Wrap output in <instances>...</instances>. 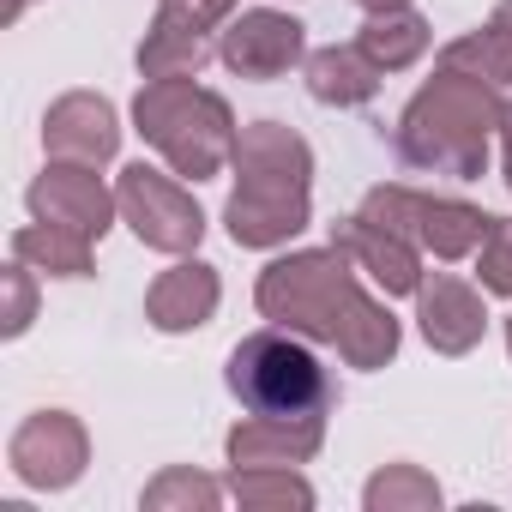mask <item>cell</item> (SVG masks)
<instances>
[{
    "label": "cell",
    "mask_w": 512,
    "mask_h": 512,
    "mask_svg": "<svg viewBox=\"0 0 512 512\" xmlns=\"http://www.w3.org/2000/svg\"><path fill=\"white\" fill-rule=\"evenodd\" d=\"M253 302L272 326H290L314 344H338L350 368H386L398 356V320L356 284V260L344 247H302L272 260Z\"/></svg>",
    "instance_id": "1"
},
{
    "label": "cell",
    "mask_w": 512,
    "mask_h": 512,
    "mask_svg": "<svg viewBox=\"0 0 512 512\" xmlns=\"http://www.w3.org/2000/svg\"><path fill=\"white\" fill-rule=\"evenodd\" d=\"M235 193L223 205L235 247H278L308 229V187H314V151L284 121H247L235 139Z\"/></svg>",
    "instance_id": "2"
},
{
    "label": "cell",
    "mask_w": 512,
    "mask_h": 512,
    "mask_svg": "<svg viewBox=\"0 0 512 512\" xmlns=\"http://www.w3.org/2000/svg\"><path fill=\"white\" fill-rule=\"evenodd\" d=\"M500 115H506L500 85L458 73V67H440L398 115V157L410 169H428V175L476 181L488 163V133L500 127Z\"/></svg>",
    "instance_id": "3"
},
{
    "label": "cell",
    "mask_w": 512,
    "mask_h": 512,
    "mask_svg": "<svg viewBox=\"0 0 512 512\" xmlns=\"http://www.w3.org/2000/svg\"><path fill=\"white\" fill-rule=\"evenodd\" d=\"M133 121H139V139L157 145L175 175L211 181L223 163H235L241 127H235L229 103L193 79H151L133 97Z\"/></svg>",
    "instance_id": "4"
},
{
    "label": "cell",
    "mask_w": 512,
    "mask_h": 512,
    "mask_svg": "<svg viewBox=\"0 0 512 512\" xmlns=\"http://www.w3.org/2000/svg\"><path fill=\"white\" fill-rule=\"evenodd\" d=\"M229 392L260 416H326L338 404V386H332L326 362L290 326L247 332L229 350Z\"/></svg>",
    "instance_id": "5"
},
{
    "label": "cell",
    "mask_w": 512,
    "mask_h": 512,
    "mask_svg": "<svg viewBox=\"0 0 512 512\" xmlns=\"http://www.w3.org/2000/svg\"><path fill=\"white\" fill-rule=\"evenodd\" d=\"M362 217L380 223V229H392V235H404V241H416V247H428L434 260H464V253H476L482 235H488V223H494L470 199L416 193V187H398V181L392 187H368Z\"/></svg>",
    "instance_id": "6"
},
{
    "label": "cell",
    "mask_w": 512,
    "mask_h": 512,
    "mask_svg": "<svg viewBox=\"0 0 512 512\" xmlns=\"http://www.w3.org/2000/svg\"><path fill=\"white\" fill-rule=\"evenodd\" d=\"M115 193H121V217L133 223V235H139L145 247H157V253H193V247H199L205 211H199V199H193L181 181H169L163 169L127 163Z\"/></svg>",
    "instance_id": "7"
},
{
    "label": "cell",
    "mask_w": 512,
    "mask_h": 512,
    "mask_svg": "<svg viewBox=\"0 0 512 512\" xmlns=\"http://www.w3.org/2000/svg\"><path fill=\"white\" fill-rule=\"evenodd\" d=\"M7 458H13V476H19L25 488H73V482L85 476V464H91V440H85L79 416H67V410H37V416L19 422Z\"/></svg>",
    "instance_id": "8"
},
{
    "label": "cell",
    "mask_w": 512,
    "mask_h": 512,
    "mask_svg": "<svg viewBox=\"0 0 512 512\" xmlns=\"http://www.w3.org/2000/svg\"><path fill=\"white\" fill-rule=\"evenodd\" d=\"M302 49H308V37H302V25L290 19V13H272V7H253V13H241V19H229V31H223V43H217V61L235 73V79H284L296 61H302Z\"/></svg>",
    "instance_id": "9"
},
{
    "label": "cell",
    "mask_w": 512,
    "mask_h": 512,
    "mask_svg": "<svg viewBox=\"0 0 512 512\" xmlns=\"http://www.w3.org/2000/svg\"><path fill=\"white\" fill-rule=\"evenodd\" d=\"M31 217L43 223H67L79 235H103L121 211V193L103 187V175L91 163H49L37 181H31Z\"/></svg>",
    "instance_id": "10"
},
{
    "label": "cell",
    "mask_w": 512,
    "mask_h": 512,
    "mask_svg": "<svg viewBox=\"0 0 512 512\" xmlns=\"http://www.w3.org/2000/svg\"><path fill=\"white\" fill-rule=\"evenodd\" d=\"M43 145H49L55 163H91V169H103V163L121 151L115 103L97 97V91H67V97L49 103V115H43Z\"/></svg>",
    "instance_id": "11"
},
{
    "label": "cell",
    "mask_w": 512,
    "mask_h": 512,
    "mask_svg": "<svg viewBox=\"0 0 512 512\" xmlns=\"http://www.w3.org/2000/svg\"><path fill=\"white\" fill-rule=\"evenodd\" d=\"M416 320H422V338H428L434 356H470V350L482 344V326H488L482 296H476L464 278H452V272L422 278V290H416Z\"/></svg>",
    "instance_id": "12"
},
{
    "label": "cell",
    "mask_w": 512,
    "mask_h": 512,
    "mask_svg": "<svg viewBox=\"0 0 512 512\" xmlns=\"http://www.w3.org/2000/svg\"><path fill=\"white\" fill-rule=\"evenodd\" d=\"M332 247H344L350 260H356V272H368L386 296H416V290H422V260H416V241H404V235H392V229L368 223L362 211L332 223Z\"/></svg>",
    "instance_id": "13"
},
{
    "label": "cell",
    "mask_w": 512,
    "mask_h": 512,
    "mask_svg": "<svg viewBox=\"0 0 512 512\" xmlns=\"http://www.w3.org/2000/svg\"><path fill=\"white\" fill-rule=\"evenodd\" d=\"M326 440V416H260L229 428L223 452L229 464H308Z\"/></svg>",
    "instance_id": "14"
},
{
    "label": "cell",
    "mask_w": 512,
    "mask_h": 512,
    "mask_svg": "<svg viewBox=\"0 0 512 512\" xmlns=\"http://www.w3.org/2000/svg\"><path fill=\"white\" fill-rule=\"evenodd\" d=\"M217 302H223L217 266H205V260H181V266H169V272L151 284V296H145V320H151L157 332H199V326H211Z\"/></svg>",
    "instance_id": "15"
},
{
    "label": "cell",
    "mask_w": 512,
    "mask_h": 512,
    "mask_svg": "<svg viewBox=\"0 0 512 512\" xmlns=\"http://www.w3.org/2000/svg\"><path fill=\"white\" fill-rule=\"evenodd\" d=\"M380 79L386 73L368 61L362 43H326V49L308 55V97L326 103V109H362V103H374Z\"/></svg>",
    "instance_id": "16"
},
{
    "label": "cell",
    "mask_w": 512,
    "mask_h": 512,
    "mask_svg": "<svg viewBox=\"0 0 512 512\" xmlns=\"http://www.w3.org/2000/svg\"><path fill=\"white\" fill-rule=\"evenodd\" d=\"M356 43L368 49V61H374L380 73H404V67H416V61L428 55L434 31H428L422 13H410V7H386V13H368V25H362Z\"/></svg>",
    "instance_id": "17"
},
{
    "label": "cell",
    "mask_w": 512,
    "mask_h": 512,
    "mask_svg": "<svg viewBox=\"0 0 512 512\" xmlns=\"http://www.w3.org/2000/svg\"><path fill=\"white\" fill-rule=\"evenodd\" d=\"M13 253L49 278H91V235H79L67 223H43V217L25 223L13 235Z\"/></svg>",
    "instance_id": "18"
},
{
    "label": "cell",
    "mask_w": 512,
    "mask_h": 512,
    "mask_svg": "<svg viewBox=\"0 0 512 512\" xmlns=\"http://www.w3.org/2000/svg\"><path fill=\"white\" fill-rule=\"evenodd\" d=\"M211 55H217V49H211L205 31L151 19V31H145V43H139V73H145V79H199Z\"/></svg>",
    "instance_id": "19"
},
{
    "label": "cell",
    "mask_w": 512,
    "mask_h": 512,
    "mask_svg": "<svg viewBox=\"0 0 512 512\" xmlns=\"http://www.w3.org/2000/svg\"><path fill=\"white\" fill-rule=\"evenodd\" d=\"M229 494L247 506V512H308L314 506V488L290 470V464H235L229 470Z\"/></svg>",
    "instance_id": "20"
},
{
    "label": "cell",
    "mask_w": 512,
    "mask_h": 512,
    "mask_svg": "<svg viewBox=\"0 0 512 512\" xmlns=\"http://www.w3.org/2000/svg\"><path fill=\"white\" fill-rule=\"evenodd\" d=\"M368 512H428L440 506V482L416 464H386L380 476H368Z\"/></svg>",
    "instance_id": "21"
},
{
    "label": "cell",
    "mask_w": 512,
    "mask_h": 512,
    "mask_svg": "<svg viewBox=\"0 0 512 512\" xmlns=\"http://www.w3.org/2000/svg\"><path fill=\"white\" fill-rule=\"evenodd\" d=\"M440 67H458V73H476V79H488V85H512V49L500 43V31L494 25H482V31H470V37H458V43H446V55H440Z\"/></svg>",
    "instance_id": "22"
},
{
    "label": "cell",
    "mask_w": 512,
    "mask_h": 512,
    "mask_svg": "<svg viewBox=\"0 0 512 512\" xmlns=\"http://www.w3.org/2000/svg\"><path fill=\"white\" fill-rule=\"evenodd\" d=\"M217 500H223V488H217L211 476L187 470V464L163 470V476L145 488V506H151V512H217Z\"/></svg>",
    "instance_id": "23"
},
{
    "label": "cell",
    "mask_w": 512,
    "mask_h": 512,
    "mask_svg": "<svg viewBox=\"0 0 512 512\" xmlns=\"http://www.w3.org/2000/svg\"><path fill=\"white\" fill-rule=\"evenodd\" d=\"M476 278H482V290L512 296V223L506 217H494L482 247H476Z\"/></svg>",
    "instance_id": "24"
},
{
    "label": "cell",
    "mask_w": 512,
    "mask_h": 512,
    "mask_svg": "<svg viewBox=\"0 0 512 512\" xmlns=\"http://www.w3.org/2000/svg\"><path fill=\"white\" fill-rule=\"evenodd\" d=\"M229 13H235V0H157V19L187 25V31H205V37H211Z\"/></svg>",
    "instance_id": "25"
},
{
    "label": "cell",
    "mask_w": 512,
    "mask_h": 512,
    "mask_svg": "<svg viewBox=\"0 0 512 512\" xmlns=\"http://www.w3.org/2000/svg\"><path fill=\"white\" fill-rule=\"evenodd\" d=\"M31 314H37V290H31V266L19 260V266H7V320H0V332L19 338L31 326Z\"/></svg>",
    "instance_id": "26"
},
{
    "label": "cell",
    "mask_w": 512,
    "mask_h": 512,
    "mask_svg": "<svg viewBox=\"0 0 512 512\" xmlns=\"http://www.w3.org/2000/svg\"><path fill=\"white\" fill-rule=\"evenodd\" d=\"M500 157H506V187H512V103L500 115Z\"/></svg>",
    "instance_id": "27"
},
{
    "label": "cell",
    "mask_w": 512,
    "mask_h": 512,
    "mask_svg": "<svg viewBox=\"0 0 512 512\" xmlns=\"http://www.w3.org/2000/svg\"><path fill=\"white\" fill-rule=\"evenodd\" d=\"M494 31H500V43L512 49V0H500V7H494V19H488Z\"/></svg>",
    "instance_id": "28"
},
{
    "label": "cell",
    "mask_w": 512,
    "mask_h": 512,
    "mask_svg": "<svg viewBox=\"0 0 512 512\" xmlns=\"http://www.w3.org/2000/svg\"><path fill=\"white\" fill-rule=\"evenodd\" d=\"M25 7H31V0H0V19L19 25V19H25Z\"/></svg>",
    "instance_id": "29"
},
{
    "label": "cell",
    "mask_w": 512,
    "mask_h": 512,
    "mask_svg": "<svg viewBox=\"0 0 512 512\" xmlns=\"http://www.w3.org/2000/svg\"><path fill=\"white\" fill-rule=\"evenodd\" d=\"M368 13H386V7H410V0H362Z\"/></svg>",
    "instance_id": "30"
},
{
    "label": "cell",
    "mask_w": 512,
    "mask_h": 512,
    "mask_svg": "<svg viewBox=\"0 0 512 512\" xmlns=\"http://www.w3.org/2000/svg\"><path fill=\"white\" fill-rule=\"evenodd\" d=\"M506 350H512V320H506Z\"/></svg>",
    "instance_id": "31"
}]
</instances>
